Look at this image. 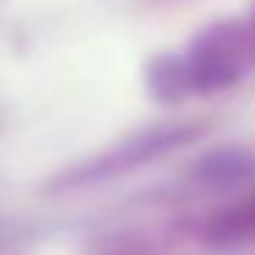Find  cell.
<instances>
[{"instance_id":"1","label":"cell","mask_w":255,"mask_h":255,"mask_svg":"<svg viewBox=\"0 0 255 255\" xmlns=\"http://www.w3.org/2000/svg\"><path fill=\"white\" fill-rule=\"evenodd\" d=\"M184 63L195 88H225L255 63V33L239 25H217L195 41L192 55Z\"/></svg>"},{"instance_id":"2","label":"cell","mask_w":255,"mask_h":255,"mask_svg":"<svg viewBox=\"0 0 255 255\" xmlns=\"http://www.w3.org/2000/svg\"><path fill=\"white\" fill-rule=\"evenodd\" d=\"M250 30H253V33H255V17H253V28H250Z\"/></svg>"}]
</instances>
